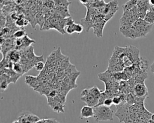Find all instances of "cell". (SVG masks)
I'll return each instance as SVG.
<instances>
[{
    "instance_id": "cell-19",
    "label": "cell",
    "mask_w": 154,
    "mask_h": 123,
    "mask_svg": "<svg viewBox=\"0 0 154 123\" xmlns=\"http://www.w3.org/2000/svg\"><path fill=\"white\" fill-rule=\"evenodd\" d=\"M112 102H113V104L116 105V106H119L120 104H124L122 103V99L120 97V96L119 95V92L116 94L113 97H112Z\"/></svg>"
},
{
    "instance_id": "cell-22",
    "label": "cell",
    "mask_w": 154,
    "mask_h": 123,
    "mask_svg": "<svg viewBox=\"0 0 154 123\" xmlns=\"http://www.w3.org/2000/svg\"><path fill=\"white\" fill-rule=\"evenodd\" d=\"M83 26L81 24L79 23H74V30L75 32H76L78 34H80L83 31Z\"/></svg>"
},
{
    "instance_id": "cell-14",
    "label": "cell",
    "mask_w": 154,
    "mask_h": 123,
    "mask_svg": "<svg viewBox=\"0 0 154 123\" xmlns=\"http://www.w3.org/2000/svg\"><path fill=\"white\" fill-rule=\"evenodd\" d=\"M55 2V5L56 7H66L68 8L70 2L68 1V0H53Z\"/></svg>"
},
{
    "instance_id": "cell-13",
    "label": "cell",
    "mask_w": 154,
    "mask_h": 123,
    "mask_svg": "<svg viewBox=\"0 0 154 123\" xmlns=\"http://www.w3.org/2000/svg\"><path fill=\"white\" fill-rule=\"evenodd\" d=\"M12 70L16 73L17 74H19L20 76L24 73L22 66L20 62H16V63H13V67H12Z\"/></svg>"
},
{
    "instance_id": "cell-32",
    "label": "cell",
    "mask_w": 154,
    "mask_h": 123,
    "mask_svg": "<svg viewBox=\"0 0 154 123\" xmlns=\"http://www.w3.org/2000/svg\"><path fill=\"white\" fill-rule=\"evenodd\" d=\"M11 1H15V0H11Z\"/></svg>"
},
{
    "instance_id": "cell-15",
    "label": "cell",
    "mask_w": 154,
    "mask_h": 123,
    "mask_svg": "<svg viewBox=\"0 0 154 123\" xmlns=\"http://www.w3.org/2000/svg\"><path fill=\"white\" fill-rule=\"evenodd\" d=\"M91 94L97 99L99 100V98L100 97L102 91L97 87V86H93L92 88H89Z\"/></svg>"
},
{
    "instance_id": "cell-17",
    "label": "cell",
    "mask_w": 154,
    "mask_h": 123,
    "mask_svg": "<svg viewBox=\"0 0 154 123\" xmlns=\"http://www.w3.org/2000/svg\"><path fill=\"white\" fill-rule=\"evenodd\" d=\"M26 35V32H25V29H17L16 31H15L13 37L16 39L22 38Z\"/></svg>"
},
{
    "instance_id": "cell-2",
    "label": "cell",
    "mask_w": 154,
    "mask_h": 123,
    "mask_svg": "<svg viewBox=\"0 0 154 123\" xmlns=\"http://www.w3.org/2000/svg\"><path fill=\"white\" fill-rule=\"evenodd\" d=\"M81 99L87 106L91 107H96L99 102V100L96 98L90 92V89H84L82 91L81 94Z\"/></svg>"
},
{
    "instance_id": "cell-7",
    "label": "cell",
    "mask_w": 154,
    "mask_h": 123,
    "mask_svg": "<svg viewBox=\"0 0 154 123\" xmlns=\"http://www.w3.org/2000/svg\"><path fill=\"white\" fill-rule=\"evenodd\" d=\"M81 118H88L94 116V107L89 106H84L81 109Z\"/></svg>"
},
{
    "instance_id": "cell-28",
    "label": "cell",
    "mask_w": 154,
    "mask_h": 123,
    "mask_svg": "<svg viewBox=\"0 0 154 123\" xmlns=\"http://www.w3.org/2000/svg\"><path fill=\"white\" fill-rule=\"evenodd\" d=\"M149 4L151 5V6L154 7V0H149Z\"/></svg>"
},
{
    "instance_id": "cell-23",
    "label": "cell",
    "mask_w": 154,
    "mask_h": 123,
    "mask_svg": "<svg viewBox=\"0 0 154 123\" xmlns=\"http://www.w3.org/2000/svg\"><path fill=\"white\" fill-rule=\"evenodd\" d=\"M34 67L37 71H41L43 70V68L45 67V64L42 61H38L35 64Z\"/></svg>"
},
{
    "instance_id": "cell-10",
    "label": "cell",
    "mask_w": 154,
    "mask_h": 123,
    "mask_svg": "<svg viewBox=\"0 0 154 123\" xmlns=\"http://www.w3.org/2000/svg\"><path fill=\"white\" fill-rule=\"evenodd\" d=\"M114 79L116 82H121V81H127L128 80V77L126 73L123 71L112 73Z\"/></svg>"
},
{
    "instance_id": "cell-24",
    "label": "cell",
    "mask_w": 154,
    "mask_h": 123,
    "mask_svg": "<svg viewBox=\"0 0 154 123\" xmlns=\"http://www.w3.org/2000/svg\"><path fill=\"white\" fill-rule=\"evenodd\" d=\"M74 23L73 25H69V26H67L66 27V29H65V32L66 33H67L68 34H72L75 32V30H74Z\"/></svg>"
},
{
    "instance_id": "cell-5",
    "label": "cell",
    "mask_w": 154,
    "mask_h": 123,
    "mask_svg": "<svg viewBox=\"0 0 154 123\" xmlns=\"http://www.w3.org/2000/svg\"><path fill=\"white\" fill-rule=\"evenodd\" d=\"M133 93L136 97L139 98H146L147 97V88L144 83H139L135 84L134 88Z\"/></svg>"
},
{
    "instance_id": "cell-3",
    "label": "cell",
    "mask_w": 154,
    "mask_h": 123,
    "mask_svg": "<svg viewBox=\"0 0 154 123\" xmlns=\"http://www.w3.org/2000/svg\"><path fill=\"white\" fill-rule=\"evenodd\" d=\"M129 106L130 105L127 103L117 106V112L115 115L119 119L120 122H124L129 116L131 114Z\"/></svg>"
},
{
    "instance_id": "cell-6",
    "label": "cell",
    "mask_w": 154,
    "mask_h": 123,
    "mask_svg": "<svg viewBox=\"0 0 154 123\" xmlns=\"http://www.w3.org/2000/svg\"><path fill=\"white\" fill-rule=\"evenodd\" d=\"M5 59L12 63L19 62L21 59V53L17 50H11L7 53Z\"/></svg>"
},
{
    "instance_id": "cell-27",
    "label": "cell",
    "mask_w": 154,
    "mask_h": 123,
    "mask_svg": "<svg viewBox=\"0 0 154 123\" xmlns=\"http://www.w3.org/2000/svg\"><path fill=\"white\" fill-rule=\"evenodd\" d=\"M79 2H80L81 4H84V5H88V4H90V3L92 2L91 0H79Z\"/></svg>"
},
{
    "instance_id": "cell-9",
    "label": "cell",
    "mask_w": 154,
    "mask_h": 123,
    "mask_svg": "<svg viewBox=\"0 0 154 123\" xmlns=\"http://www.w3.org/2000/svg\"><path fill=\"white\" fill-rule=\"evenodd\" d=\"M144 19L148 23L154 25V7H152L147 11Z\"/></svg>"
},
{
    "instance_id": "cell-25",
    "label": "cell",
    "mask_w": 154,
    "mask_h": 123,
    "mask_svg": "<svg viewBox=\"0 0 154 123\" xmlns=\"http://www.w3.org/2000/svg\"><path fill=\"white\" fill-rule=\"evenodd\" d=\"M112 104H113L112 102V98H107L105 100L103 101V105L106 106V107H110Z\"/></svg>"
},
{
    "instance_id": "cell-30",
    "label": "cell",
    "mask_w": 154,
    "mask_h": 123,
    "mask_svg": "<svg viewBox=\"0 0 154 123\" xmlns=\"http://www.w3.org/2000/svg\"><path fill=\"white\" fill-rule=\"evenodd\" d=\"M102 1H104V0H92V2H100Z\"/></svg>"
},
{
    "instance_id": "cell-4",
    "label": "cell",
    "mask_w": 154,
    "mask_h": 123,
    "mask_svg": "<svg viewBox=\"0 0 154 123\" xmlns=\"http://www.w3.org/2000/svg\"><path fill=\"white\" fill-rule=\"evenodd\" d=\"M40 119L37 116L29 112L22 113L17 119L20 123H36Z\"/></svg>"
},
{
    "instance_id": "cell-16",
    "label": "cell",
    "mask_w": 154,
    "mask_h": 123,
    "mask_svg": "<svg viewBox=\"0 0 154 123\" xmlns=\"http://www.w3.org/2000/svg\"><path fill=\"white\" fill-rule=\"evenodd\" d=\"M14 23L17 27H22V26H27L28 24L29 23V20L25 19L22 17H20L17 20H16Z\"/></svg>"
},
{
    "instance_id": "cell-1",
    "label": "cell",
    "mask_w": 154,
    "mask_h": 123,
    "mask_svg": "<svg viewBox=\"0 0 154 123\" xmlns=\"http://www.w3.org/2000/svg\"><path fill=\"white\" fill-rule=\"evenodd\" d=\"M114 111L109 107L104 105H100L94 107V118L95 121H112Z\"/></svg>"
},
{
    "instance_id": "cell-20",
    "label": "cell",
    "mask_w": 154,
    "mask_h": 123,
    "mask_svg": "<svg viewBox=\"0 0 154 123\" xmlns=\"http://www.w3.org/2000/svg\"><path fill=\"white\" fill-rule=\"evenodd\" d=\"M36 123H60L58 121L53 118H48V119H40Z\"/></svg>"
},
{
    "instance_id": "cell-18",
    "label": "cell",
    "mask_w": 154,
    "mask_h": 123,
    "mask_svg": "<svg viewBox=\"0 0 154 123\" xmlns=\"http://www.w3.org/2000/svg\"><path fill=\"white\" fill-rule=\"evenodd\" d=\"M126 101L129 105H133L135 104V95L134 93L130 92L126 96Z\"/></svg>"
},
{
    "instance_id": "cell-31",
    "label": "cell",
    "mask_w": 154,
    "mask_h": 123,
    "mask_svg": "<svg viewBox=\"0 0 154 123\" xmlns=\"http://www.w3.org/2000/svg\"><path fill=\"white\" fill-rule=\"evenodd\" d=\"M13 123H20L17 120V121H14Z\"/></svg>"
},
{
    "instance_id": "cell-29",
    "label": "cell",
    "mask_w": 154,
    "mask_h": 123,
    "mask_svg": "<svg viewBox=\"0 0 154 123\" xmlns=\"http://www.w3.org/2000/svg\"><path fill=\"white\" fill-rule=\"evenodd\" d=\"M150 119H151V120L154 122V113H152V114L151 115Z\"/></svg>"
},
{
    "instance_id": "cell-26",
    "label": "cell",
    "mask_w": 154,
    "mask_h": 123,
    "mask_svg": "<svg viewBox=\"0 0 154 123\" xmlns=\"http://www.w3.org/2000/svg\"><path fill=\"white\" fill-rule=\"evenodd\" d=\"M6 22V19L5 17L3 16L2 13H1V28H4L5 26V24Z\"/></svg>"
},
{
    "instance_id": "cell-8",
    "label": "cell",
    "mask_w": 154,
    "mask_h": 123,
    "mask_svg": "<svg viewBox=\"0 0 154 123\" xmlns=\"http://www.w3.org/2000/svg\"><path fill=\"white\" fill-rule=\"evenodd\" d=\"M25 83L28 85L29 86L33 88L34 90H36L37 88L39 86L38 78L37 77H34L32 76H26L25 79Z\"/></svg>"
},
{
    "instance_id": "cell-33",
    "label": "cell",
    "mask_w": 154,
    "mask_h": 123,
    "mask_svg": "<svg viewBox=\"0 0 154 123\" xmlns=\"http://www.w3.org/2000/svg\"><path fill=\"white\" fill-rule=\"evenodd\" d=\"M91 1H92V0H91Z\"/></svg>"
},
{
    "instance_id": "cell-21",
    "label": "cell",
    "mask_w": 154,
    "mask_h": 123,
    "mask_svg": "<svg viewBox=\"0 0 154 123\" xmlns=\"http://www.w3.org/2000/svg\"><path fill=\"white\" fill-rule=\"evenodd\" d=\"M53 110L55 111L57 113H60V112H64V109H63V106L62 105L61 103H57L53 108Z\"/></svg>"
},
{
    "instance_id": "cell-11",
    "label": "cell",
    "mask_w": 154,
    "mask_h": 123,
    "mask_svg": "<svg viewBox=\"0 0 154 123\" xmlns=\"http://www.w3.org/2000/svg\"><path fill=\"white\" fill-rule=\"evenodd\" d=\"M138 0H129L122 5V8L124 11H128L137 5Z\"/></svg>"
},
{
    "instance_id": "cell-12",
    "label": "cell",
    "mask_w": 154,
    "mask_h": 123,
    "mask_svg": "<svg viewBox=\"0 0 154 123\" xmlns=\"http://www.w3.org/2000/svg\"><path fill=\"white\" fill-rule=\"evenodd\" d=\"M22 50H23V49L31 46V44L35 43V40L31 39L27 35V34L24 37H23L22 38Z\"/></svg>"
}]
</instances>
